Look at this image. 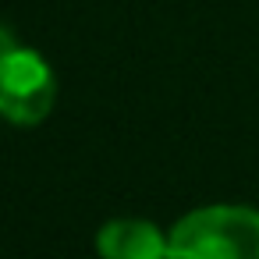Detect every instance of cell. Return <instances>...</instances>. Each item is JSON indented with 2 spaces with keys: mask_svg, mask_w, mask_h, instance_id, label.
Listing matches in <instances>:
<instances>
[{
  "mask_svg": "<svg viewBox=\"0 0 259 259\" xmlns=\"http://www.w3.org/2000/svg\"><path fill=\"white\" fill-rule=\"evenodd\" d=\"M15 50H18V43H15L11 29H4V25H0V61H4V57H11Z\"/></svg>",
  "mask_w": 259,
  "mask_h": 259,
  "instance_id": "277c9868",
  "label": "cell"
},
{
  "mask_svg": "<svg viewBox=\"0 0 259 259\" xmlns=\"http://www.w3.org/2000/svg\"><path fill=\"white\" fill-rule=\"evenodd\" d=\"M57 100V78L50 64L36 50H15L11 57L0 61V117L32 128L39 124Z\"/></svg>",
  "mask_w": 259,
  "mask_h": 259,
  "instance_id": "7a4b0ae2",
  "label": "cell"
},
{
  "mask_svg": "<svg viewBox=\"0 0 259 259\" xmlns=\"http://www.w3.org/2000/svg\"><path fill=\"white\" fill-rule=\"evenodd\" d=\"M100 259H167V234L149 220H110L96 234Z\"/></svg>",
  "mask_w": 259,
  "mask_h": 259,
  "instance_id": "3957f363",
  "label": "cell"
},
{
  "mask_svg": "<svg viewBox=\"0 0 259 259\" xmlns=\"http://www.w3.org/2000/svg\"><path fill=\"white\" fill-rule=\"evenodd\" d=\"M167 259H259V209H192L167 234Z\"/></svg>",
  "mask_w": 259,
  "mask_h": 259,
  "instance_id": "6da1fadb",
  "label": "cell"
}]
</instances>
